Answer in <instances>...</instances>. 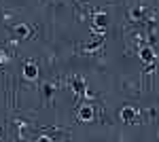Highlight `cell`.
Instances as JSON below:
<instances>
[{"label":"cell","mask_w":159,"mask_h":142,"mask_svg":"<svg viewBox=\"0 0 159 142\" xmlns=\"http://www.w3.org/2000/svg\"><path fill=\"white\" fill-rule=\"evenodd\" d=\"M119 115H121V119L125 121V123H132V121L136 119V115H138V110H136L132 104H125V106L121 108V112H119Z\"/></svg>","instance_id":"cell-1"},{"label":"cell","mask_w":159,"mask_h":142,"mask_svg":"<svg viewBox=\"0 0 159 142\" xmlns=\"http://www.w3.org/2000/svg\"><path fill=\"white\" fill-rule=\"evenodd\" d=\"M38 76V66L34 64V62H28L24 66V79H28V81H34Z\"/></svg>","instance_id":"cell-2"},{"label":"cell","mask_w":159,"mask_h":142,"mask_svg":"<svg viewBox=\"0 0 159 142\" xmlns=\"http://www.w3.org/2000/svg\"><path fill=\"white\" fill-rule=\"evenodd\" d=\"M79 121H93V106L91 104H85L79 110Z\"/></svg>","instance_id":"cell-3"},{"label":"cell","mask_w":159,"mask_h":142,"mask_svg":"<svg viewBox=\"0 0 159 142\" xmlns=\"http://www.w3.org/2000/svg\"><path fill=\"white\" fill-rule=\"evenodd\" d=\"M140 59H142L144 64H153V59H155V51L148 49V47H144L142 51H140Z\"/></svg>","instance_id":"cell-4"},{"label":"cell","mask_w":159,"mask_h":142,"mask_svg":"<svg viewBox=\"0 0 159 142\" xmlns=\"http://www.w3.org/2000/svg\"><path fill=\"white\" fill-rule=\"evenodd\" d=\"M93 21H96V28H102L104 30V25L108 24V15L106 13H96L93 15Z\"/></svg>","instance_id":"cell-5"},{"label":"cell","mask_w":159,"mask_h":142,"mask_svg":"<svg viewBox=\"0 0 159 142\" xmlns=\"http://www.w3.org/2000/svg\"><path fill=\"white\" fill-rule=\"evenodd\" d=\"M15 32H17V36H21V38H28V36H30V28L25 24H19L15 28Z\"/></svg>","instance_id":"cell-6"},{"label":"cell","mask_w":159,"mask_h":142,"mask_svg":"<svg viewBox=\"0 0 159 142\" xmlns=\"http://www.w3.org/2000/svg\"><path fill=\"white\" fill-rule=\"evenodd\" d=\"M72 87L76 89V94H85V83H83V81H79V79H74Z\"/></svg>","instance_id":"cell-7"},{"label":"cell","mask_w":159,"mask_h":142,"mask_svg":"<svg viewBox=\"0 0 159 142\" xmlns=\"http://www.w3.org/2000/svg\"><path fill=\"white\" fill-rule=\"evenodd\" d=\"M43 94H45V98L49 100V98H51V94H53V85L45 83V85H43Z\"/></svg>","instance_id":"cell-8"},{"label":"cell","mask_w":159,"mask_h":142,"mask_svg":"<svg viewBox=\"0 0 159 142\" xmlns=\"http://www.w3.org/2000/svg\"><path fill=\"white\" fill-rule=\"evenodd\" d=\"M132 17H142V9H134L132 11Z\"/></svg>","instance_id":"cell-9"}]
</instances>
